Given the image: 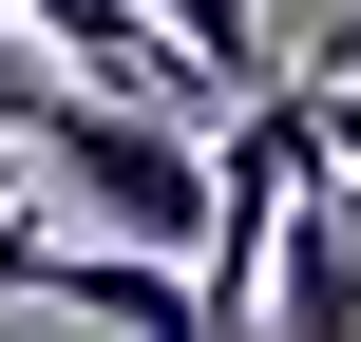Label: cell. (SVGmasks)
Segmentation results:
<instances>
[{
    "label": "cell",
    "mask_w": 361,
    "mask_h": 342,
    "mask_svg": "<svg viewBox=\"0 0 361 342\" xmlns=\"http://www.w3.org/2000/svg\"><path fill=\"white\" fill-rule=\"evenodd\" d=\"M38 171H57L76 228H133V248H190V267H209V190H228V152H209L171 95H133V76H57Z\"/></svg>",
    "instance_id": "obj_1"
},
{
    "label": "cell",
    "mask_w": 361,
    "mask_h": 342,
    "mask_svg": "<svg viewBox=\"0 0 361 342\" xmlns=\"http://www.w3.org/2000/svg\"><path fill=\"white\" fill-rule=\"evenodd\" d=\"M57 324L190 342V324H209V267H190V248H133V228H57Z\"/></svg>",
    "instance_id": "obj_2"
},
{
    "label": "cell",
    "mask_w": 361,
    "mask_h": 342,
    "mask_svg": "<svg viewBox=\"0 0 361 342\" xmlns=\"http://www.w3.org/2000/svg\"><path fill=\"white\" fill-rule=\"evenodd\" d=\"M267 324H305V342H361V171H343V152L286 190V248H267Z\"/></svg>",
    "instance_id": "obj_3"
},
{
    "label": "cell",
    "mask_w": 361,
    "mask_h": 342,
    "mask_svg": "<svg viewBox=\"0 0 361 342\" xmlns=\"http://www.w3.org/2000/svg\"><path fill=\"white\" fill-rule=\"evenodd\" d=\"M0 305H57V228H38L19 190H0Z\"/></svg>",
    "instance_id": "obj_4"
},
{
    "label": "cell",
    "mask_w": 361,
    "mask_h": 342,
    "mask_svg": "<svg viewBox=\"0 0 361 342\" xmlns=\"http://www.w3.org/2000/svg\"><path fill=\"white\" fill-rule=\"evenodd\" d=\"M324 152L361 171V57H324Z\"/></svg>",
    "instance_id": "obj_5"
}]
</instances>
